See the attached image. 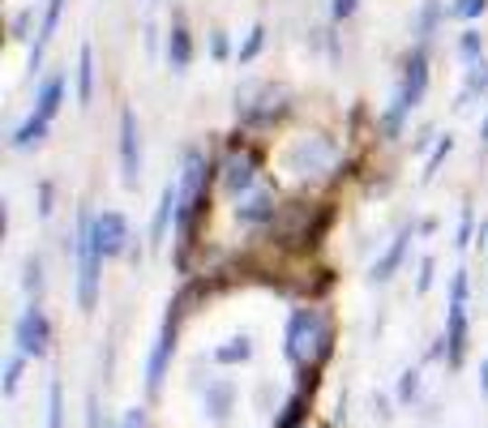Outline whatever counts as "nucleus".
Here are the masks:
<instances>
[{"label": "nucleus", "mask_w": 488, "mask_h": 428, "mask_svg": "<svg viewBox=\"0 0 488 428\" xmlns=\"http://www.w3.org/2000/svg\"><path fill=\"white\" fill-rule=\"evenodd\" d=\"M467 270H455V279H450V309H446V360L450 368L463 364L467 356Z\"/></svg>", "instance_id": "6e6552de"}, {"label": "nucleus", "mask_w": 488, "mask_h": 428, "mask_svg": "<svg viewBox=\"0 0 488 428\" xmlns=\"http://www.w3.org/2000/svg\"><path fill=\"white\" fill-rule=\"evenodd\" d=\"M65 90H69V69H56V73H48L43 82H39V90H34V116H43V120H56L61 116V107H65Z\"/></svg>", "instance_id": "2eb2a0df"}, {"label": "nucleus", "mask_w": 488, "mask_h": 428, "mask_svg": "<svg viewBox=\"0 0 488 428\" xmlns=\"http://www.w3.org/2000/svg\"><path fill=\"white\" fill-rule=\"evenodd\" d=\"M31 22H34V5L14 17V39H26V26H31Z\"/></svg>", "instance_id": "72a5a7b5"}, {"label": "nucleus", "mask_w": 488, "mask_h": 428, "mask_svg": "<svg viewBox=\"0 0 488 428\" xmlns=\"http://www.w3.org/2000/svg\"><path fill=\"white\" fill-rule=\"evenodd\" d=\"M416 395H420V368H407L399 381V403H411Z\"/></svg>", "instance_id": "2f4dec72"}, {"label": "nucleus", "mask_w": 488, "mask_h": 428, "mask_svg": "<svg viewBox=\"0 0 488 428\" xmlns=\"http://www.w3.org/2000/svg\"><path fill=\"white\" fill-rule=\"evenodd\" d=\"M95 240L103 248V257H125L133 245V228L120 210H99L95 214Z\"/></svg>", "instance_id": "f8f14e48"}, {"label": "nucleus", "mask_w": 488, "mask_h": 428, "mask_svg": "<svg viewBox=\"0 0 488 428\" xmlns=\"http://www.w3.org/2000/svg\"><path fill=\"white\" fill-rule=\"evenodd\" d=\"M65 5H69V0H48V5H43L39 34H34V48H31V69L43 65V51H48L52 39H56V26H61V17H65Z\"/></svg>", "instance_id": "a211bd4d"}, {"label": "nucleus", "mask_w": 488, "mask_h": 428, "mask_svg": "<svg viewBox=\"0 0 488 428\" xmlns=\"http://www.w3.org/2000/svg\"><path fill=\"white\" fill-rule=\"evenodd\" d=\"M211 60H236V51H231V39H228V31H211Z\"/></svg>", "instance_id": "c756f323"}, {"label": "nucleus", "mask_w": 488, "mask_h": 428, "mask_svg": "<svg viewBox=\"0 0 488 428\" xmlns=\"http://www.w3.org/2000/svg\"><path fill=\"white\" fill-rule=\"evenodd\" d=\"M475 245H480V248L488 245V219H480V228H475Z\"/></svg>", "instance_id": "e433bc0d"}, {"label": "nucleus", "mask_w": 488, "mask_h": 428, "mask_svg": "<svg viewBox=\"0 0 488 428\" xmlns=\"http://www.w3.org/2000/svg\"><path fill=\"white\" fill-rule=\"evenodd\" d=\"M176 330H180V300L167 304V317H163L159 326V339L150 347V360H146V395H159L163 386V373H167V364H172V351H176Z\"/></svg>", "instance_id": "9d476101"}, {"label": "nucleus", "mask_w": 488, "mask_h": 428, "mask_svg": "<svg viewBox=\"0 0 488 428\" xmlns=\"http://www.w3.org/2000/svg\"><path fill=\"white\" fill-rule=\"evenodd\" d=\"M360 14V0H330V17L334 22H352Z\"/></svg>", "instance_id": "473e14b6"}, {"label": "nucleus", "mask_w": 488, "mask_h": 428, "mask_svg": "<svg viewBox=\"0 0 488 428\" xmlns=\"http://www.w3.org/2000/svg\"><path fill=\"white\" fill-rule=\"evenodd\" d=\"M39 219H52V184H39Z\"/></svg>", "instance_id": "f704fd0d"}, {"label": "nucleus", "mask_w": 488, "mask_h": 428, "mask_svg": "<svg viewBox=\"0 0 488 428\" xmlns=\"http://www.w3.org/2000/svg\"><path fill=\"white\" fill-rule=\"evenodd\" d=\"M488 0H455L450 5V17H458V22H475V17H484Z\"/></svg>", "instance_id": "c85d7f7f"}, {"label": "nucleus", "mask_w": 488, "mask_h": 428, "mask_svg": "<svg viewBox=\"0 0 488 428\" xmlns=\"http://www.w3.org/2000/svg\"><path fill=\"white\" fill-rule=\"evenodd\" d=\"M420 236V228L416 223H403V228L394 231V240L386 245V253L373 262V270H369V283H390L394 274H399V265L407 262V248H411V240Z\"/></svg>", "instance_id": "4468645a"}, {"label": "nucleus", "mask_w": 488, "mask_h": 428, "mask_svg": "<svg viewBox=\"0 0 488 428\" xmlns=\"http://www.w3.org/2000/svg\"><path fill=\"white\" fill-rule=\"evenodd\" d=\"M14 343L22 356H31V360H39V356H48L52 347V326H48V313H43V304H26L22 309V317L14 321Z\"/></svg>", "instance_id": "9b49d317"}, {"label": "nucleus", "mask_w": 488, "mask_h": 428, "mask_svg": "<svg viewBox=\"0 0 488 428\" xmlns=\"http://www.w3.org/2000/svg\"><path fill=\"white\" fill-rule=\"evenodd\" d=\"M458 56H463V65H475V60H484V34L467 26V31L458 34Z\"/></svg>", "instance_id": "a878e982"}, {"label": "nucleus", "mask_w": 488, "mask_h": 428, "mask_svg": "<svg viewBox=\"0 0 488 428\" xmlns=\"http://www.w3.org/2000/svg\"><path fill=\"white\" fill-rule=\"evenodd\" d=\"M424 90H428V43H416V48L403 56V73H399V86H394L390 107L377 116V133H381V142H399V137H403L407 116L424 103Z\"/></svg>", "instance_id": "f03ea898"}, {"label": "nucleus", "mask_w": 488, "mask_h": 428, "mask_svg": "<svg viewBox=\"0 0 488 428\" xmlns=\"http://www.w3.org/2000/svg\"><path fill=\"white\" fill-rule=\"evenodd\" d=\"M48 129H52V120H43V116L31 112L14 133H9V150H17V154H26V150H39L43 142H48Z\"/></svg>", "instance_id": "6ab92c4d"}, {"label": "nucleus", "mask_w": 488, "mask_h": 428, "mask_svg": "<svg viewBox=\"0 0 488 428\" xmlns=\"http://www.w3.org/2000/svg\"><path fill=\"white\" fill-rule=\"evenodd\" d=\"M103 428H112V424H103Z\"/></svg>", "instance_id": "ea45409f"}, {"label": "nucleus", "mask_w": 488, "mask_h": 428, "mask_svg": "<svg viewBox=\"0 0 488 428\" xmlns=\"http://www.w3.org/2000/svg\"><path fill=\"white\" fill-rule=\"evenodd\" d=\"M231 407H236V386H231V381H211V386H206V412L223 424Z\"/></svg>", "instance_id": "412c9836"}, {"label": "nucleus", "mask_w": 488, "mask_h": 428, "mask_svg": "<svg viewBox=\"0 0 488 428\" xmlns=\"http://www.w3.org/2000/svg\"><path fill=\"white\" fill-rule=\"evenodd\" d=\"M287 116V90L275 82H244L236 90V120L240 129H275Z\"/></svg>", "instance_id": "39448f33"}, {"label": "nucleus", "mask_w": 488, "mask_h": 428, "mask_svg": "<svg viewBox=\"0 0 488 428\" xmlns=\"http://www.w3.org/2000/svg\"><path fill=\"white\" fill-rule=\"evenodd\" d=\"M278 214H283V198H278L275 184H253L249 193L231 201V219L240 223L244 231H270L278 223Z\"/></svg>", "instance_id": "0eeeda50"}, {"label": "nucleus", "mask_w": 488, "mask_h": 428, "mask_svg": "<svg viewBox=\"0 0 488 428\" xmlns=\"http://www.w3.org/2000/svg\"><path fill=\"white\" fill-rule=\"evenodd\" d=\"M253 360V339L240 334V339H228L223 347H214V364H244Z\"/></svg>", "instance_id": "5701e85b"}, {"label": "nucleus", "mask_w": 488, "mask_h": 428, "mask_svg": "<svg viewBox=\"0 0 488 428\" xmlns=\"http://www.w3.org/2000/svg\"><path fill=\"white\" fill-rule=\"evenodd\" d=\"M120 184L129 193L142 184V120L129 103L120 107Z\"/></svg>", "instance_id": "1a4fd4ad"}, {"label": "nucleus", "mask_w": 488, "mask_h": 428, "mask_svg": "<svg viewBox=\"0 0 488 428\" xmlns=\"http://www.w3.org/2000/svg\"><path fill=\"white\" fill-rule=\"evenodd\" d=\"M120 428H146V407H129L125 412V424Z\"/></svg>", "instance_id": "c9c22d12"}, {"label": "nucleus", "mask_w": 488, "mask_h": 428, "mask_svg": "<svg viewBox=\"0 0 488 428\" xmlns=\"http://www.w3.org/2000/svg\"><path fill=\"white\" fill-rule=\"evenodd\" d=\"M176 210H180V184L176 176L163 181L159 206H155V219H150V248H163L172 236H176Z\"/></svg>", "instance_id": "ddd939ff"}, {"label": "nucleus", "mask_w": 488, "mask_h": 428, "mask_svg": "<svg viewBox=\"0 0 488 428\" xmlns=\"http://www.w3.org/2000/svg\"><path fill=\"white\" fill-rule=\"evenodd\" d=\"M275 163H278V176L292 184V189L313 193L317 184L339 181L343 146L325 129H300V133H292V137H283Z\"/></svg>", "instance_id": "f257e3e1"}, {"label": "nucleus", "mask_w": 488, "mask_h": 428, "mask_svg": "<svg viewBox=\"0 0 488 428\" xmlns=\"http://www.w3.org/2000/svg\"><path fill=\"white\" fill-rule=\"evenodd\" d=\"M253 184H261V150L253 142H228L223 159H219V193L228 201H236L240 193H249Z\"/></svg>", "instance_id": "423d86ee"}, {"label": "nucleus", "mask_w": 488, "mask_h": 428, "mask_svg": "<svg viewBox=\"0 0 488 428\" xmlns=\"http://www.w3.org/2000/svg\"><path fill=\"white\" fill-rule=\"evenodd\" d=\"M475 240V210L472 206H463V214H458V231H455V248L463 253V248H472Z\"/></svg>", "instance_id": "cd10ccee"}, {"label": "nucleus", "mask_w": 488, "mask_h": 428, "mask_svg": "<svg viewBox=\"0 0 488 428\" xmlns=\"http://www.w3.org/2000/svg\"><path fill=\"white\" fill-rule=\"evenodd\" d=\"M450 150H455V133H441L437 142H433V150H428V159H424V176H420L424 184L437 176V167L446 163V159H450Z\"/></svg>", "instance_id": "b1692460"}, {"label": "nucleus", "mask_w": 488, "mask_h": 428, "mask_svg": "<svg viewBox=\"0 0 488 428\" xmlns=\"http://www.w3.org/2000/svg\"><path fill=\"white\" fill-rule=\"evenodd\" d=\"M69 257L78 265V309L86 317L99 309V283H103V248L95 240V214L78 210V223H73V240H69Z\"/></svg>", "instance_id": "20e7f679"}, {"label": "nucleus", "mask_w": 488, "mask_h": 428, "mask_svg": "<svg viewBox=\"0 0 488 428\" xmlns=\"http://www.w3.org/2000/svg\"><path fill=\"white\" fill-rule=\"evenodd\" d=\"M433 274H437V257H433V253H424V257H420V274H416V296H424V292L433 287Z\"/></svg>", "instance_id": "7c9ffc66"}, {"label": "nucleus", "mask_w": 488, "mask_h": 428, "mask_svg": "<svg viewBox=\"0 0 488 428\" xmlns=\"http://www.w3.org/2000/svg\"><path fill=\"white\" fill-rule=\"evenodd\" d=\"M167 69L172 73H184V69L193 65V34H189V26H184V17H176L172 26H167Z\"/></svg>", "instance_id": "dca6fc26"}, {"label": "nucleus", "mask_w": 488, "mask_h": 428, "mask_svg": "<svg viewBox=\"0 0 488 428\" xmlns=\"http://www.w3.org/2000/svg\"><path fill=\"white\" fill-rule=\"evenodd\" d=\"M330 317L317 309V304H300L287 317V330H283V351L287 360L300 368V373H313L317 364L330 356Z\"/></svg>", "instance_id": "7ed1b4c3"}, {"label": "nucleus", "mask_w": 488, "mask_h": 428, "mask_svg": "<svg viewBox=\"0 0 488 428\" xmlns=\"http://www.w3.org/2000/svg\"><path fill=\"white\" fill-rule=\"evenodd\" d=\"M26 360L31 356H22V351H14L9 360H5V398L17 395V386H22V368H26Z\"/></svg>", "instance_id": "bb28decb"}, {"label": "nucleus", "mask_w": 488, "mask_h": 428, "mask_svg": "<svg viewBox=\"0 0 488 428\" xmlns=\"http://www.w3.org/2000/svg\"><path fill=\"white\" fill-rule=\"evenodd\" d=\"M441 17H450V5H441V0H420V9H416V22H411V34H416V43H428V39L437 34Z\"/></svg>", "instance_id": "aec40b11"}, {"label": "nucleus", "mask_w": 488, "mask_h": 428, "mask_svg": "<svg viewBox=\"0 0 488 428\" xmlns=\"http://www.w3.org/2000/svg\"><path fill=\"white\" fill-rule=\"evenodd\" d=\"M73 95H78L81 112L95 103V43H81V48H78V65H73Z\"/></svg>", "instance_id": "f3484780"}, {"label": "nucleus", "mask_w": 488, "mask_h": 428, "mask_svg": "<svg viewBox=\"0 0 488 428\" xmlns=\"http://www.w3.org/2000/svg\"><path fill=\"white\" fill-rule=\"evenodd\" d=\"M480 395L488 398V360H484V368H480Z\"/></svg>", "instance_id": "4c0bfd02"}, {"label": "nucleus", "mask_w": 488, "mask_h": 428, "mask_svg": "<svg viewBox=\"0 0 488 428\" xmlns=\"http://www.w3.org/2000/svg\"><path fill=\"white\" fill-rule=\"evenodd\" d=\"M261 48H266V26L258 22V26H249L244 43L236 48V65H240V69H244V65H253V60L261 56Z\"/></svg>", "instance_id": "393cba45"}, {"label": "nucleus", "mask_w": 488, "mask_h": 428, "mask_svg": "<svg viewBox=\"0 0 488 428\" xmlns=\"http://www.w3.org/2000/svg\"><path fill=\"white\" fill-rule=\"evenodd\" d=\"M43 253H26V262H22V287H26V296L39 304L43 300Z\"/></svg>", "instance_id": "4be33fe9"}, {"label": "nucleus", "mask_w": 488, "mask_h": 428, "mask_svg": "<svg viewBox=\"0 0 488 428\" xmlns=\"http://www.w3.org/2000/svg\"><path fill=\"white\" fill-rule=\"evenodd\" d=\"M484 142H488V125H484Z\"/></svg>", "instance_id": "58836bf2"}]
</instances>
